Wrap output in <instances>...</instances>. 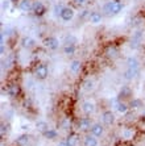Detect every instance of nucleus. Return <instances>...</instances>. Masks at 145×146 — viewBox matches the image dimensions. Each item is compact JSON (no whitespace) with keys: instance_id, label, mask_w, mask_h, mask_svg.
Here are the masks:
<instances>
[{"instance_id":"f257e3e1","label":"nucleus","mask_w":145,"mask_h":146,"mask_svg":"<svg viewBox=\"0 0 145 146\" xmlns=\"http://www.w3.org/2000/svg\"><path fill=\"white\" fill-rule=\"evenodd\" d=\"M122 9H123V3H120V1H115V0H111V1L106 3L104 7H103L104 13L108 15V16L118 15L119 12H122Z\"/></svg>"},{"instance_id":"f03ea898","label":"nucleus","mask_w":145,"mask_h":146,"mask_svg":"<svg viewBox=\"0 0 145 146\" xmlns=\"http://www.w3.org/2000/svg\"><path fill=\"white\" fill-rule=\"evenodd\" d=\"M33 74H34V76H36V79H38V80H44V79L47 78V75H49V67H47L46 63L40 62V63H37L36 67H34Z\"/></svg>"},{"instance_id":"7ed1b4c3","label":"nucleus","mask_w":145,"mask_h":146,"mask_svg":"<svg viewBox=\"0 0 145 146\" xmlns=\"http://www.w3.org/2000/svg\"><path fill=\"white\" fill-rule=\"evenodd\" d=\"M92 124H94V122H92L91 117H90V116H84V117H81V119L78 120V122H77V129L79 130V132H82V133L90 132Z\"/></svg>"},{"instance_id":"20e7f679","label":"nucleus","mask_w":145,"mask_h":146,"mask_svg":"<svg viewBox=\"0 0 145 146\" xmlns=\"http://www.w3.org/2000/svg\"><path fill=\"white\" fill-rule=\"evenodd\" d=\"M81 109L84 116H92L95 113L96 106H95V103L91 102V100H84L81 104Z\"/></svg>"},{"instance_id":"39448f33","label":"nucleus","mask_w":145,"mask_h":146,"mask_svg":"<svg viewBox=\"0 0 145 146\" xmlns=\"http://www.w3.org/2000/svg\"><path fill=\"white\" fill-rule=\"evenodd\" d=\"M104 126L106 125L103 122H94L91 126V129H90V133H91L92 136L96 137V138H102V137L104 136V132H106Z\"/></svg>"},{"instance_id":"423d86ee","label":"nucleus","mask_w":145,"mask_h":146,"mask_svg":"<svg viewBox=\"0 0 145 146\" xmlns=\"http://www.w3.org/2000/svg\"><path fill=\"white\" fill-rule=\"evenodd\" d=\"M44 46L46 49H49V50H57L58 48H59V41H58V38H55L54 36H47V37L44 38Z\"/></svg>"},{"instance_id":"0eeeda50","label":"nucleus","mask_w":145,"mask_h":146,"mask_svg":"<svg viewBox=\"0 0 145 146\" xmlns=\"http://www.w3.org/2000/svg\"><path fill=\"white\" fill-rule=\"evenodd\" d=\"M100 119H102V122H103V124H104L106 126H111V125H114L115 121H116L115 113L112 112V111H104V112L102 113Z\"/></svg>"},{"instance_id":"6e6552de","label":"nucleus","mask_w":145,"mask_h":146,"mask_svg":"<svg viewBox=\"0 0 145 146\" xmlns=\"http://www.w3.org/2000/svg\"><path fill=\"white\" fill-rule=\"evenodd\" d=\"M7 94H8V96L12 99L20 96L21 88H20V86H19V83H9V84L7 86Z\"/></svg>"},{"instance_id":"1a4fd4ad","label":"nucleus","mask_w":145,"mask_h":146,"mask_svg":"<svg viewBox=\"0 0 145 146\" xmlns=\"http://www.w3.org/2000/svg\"><path fill=\"white\" fill-rule=\"evenodd\" d=\"M132 96H133V92H132V88L129 87V86H123L122 88H120V91H119V100H123V102H125L127 99H132Z\"/></svg>"},{"instance_id":"9d476101","label":"nucleus","mask_w":145,"mask_h":146,"mask_svg":"<svg viewBox=\"0 0 145 146\" xmlns=\"http://www.w3.org/2000/svg\"><path fill=\"white\" fill-rule=\"evenodd\" d=\"M59 17L62 19V21H65V23H69V21L73 20V17H74V9H73L71 7L62 8L61 13H59Z\"/></svg>"},{"instance_id":"9b49d317","label":"nucleus","mask_w":145,"mask_h":146,"mask_svg":"<svg viewBox=\"0 0 145 146\" xmlns=\"http://www.w3.org/2000/svg\"><path fill=\"white\" fill-rule=\"evenodd\" d=\"M104 55L108 58V59L114 61V59H116V58L119 57V49L116 48L115 45H108L104 50Z\"/></svg>"},{"instance_id":"f8f14e48","label":"nucleus","mask_w":145,"mask_h":146,"mask_svg":"<svg viewBox=\"0 0 145 146\" xmlns=\"http://www.w3.org/2000/svg\"><path fill=\"white\" fill-rule=\"evenodd\" d=\"M82 67H83V63H82V61H79V59H73V61L70 62V66H69L70 72L71 74H74V75L81 74Z\"/></svg>"},{"instance_id":"ddd939ff","label":"nucleus","mask_w":145,"mask_h":146,"mask_svg":"<svg viewBox=\"0 0 145 146\" xmlns=\"http://www.w3.org/2000/svg\"><path fill=\"white\" fill-rule=\"evenodd\" d=\"M62 53H63V55H66V57H73V55L77 53V46H75L74 44L67 42V44H65V46L62 48Z\"/></svg>"},{"instance_id":"4468645a","label":"nucleus","mask_w":145,"mask_h":146,"mask_svg":"<svg viewBox=\"0 0 145 146\" xmlns=\"http://www.w3.org/2000/svg\"><path fill=\"white\" fill-rule=\"evenodd\" d=\"M32 11H33V13L36 15V16H42V15L46 12V7H45L41 1H34Z\"/></svg>"},{"instance_id":"2eb2a0df","label":"nucleus","mask_w":145,"mask_h":146,"mask_svg":"<svg viewBox=\"0 0 145 146\" xmlns=\"http://www.w3.org/2000/svg\"><path fill=\"white\" fill-rule=\"evenodd\" d=\"M98 138L95 136H92L91 133L90 134H86L83 137V146H98Z\"/></svg>"},{"instance_id":"dca6fc26","label":"nucleus","mask_w":145,"mask_h":146,"mask_svg":"<svg viewBox=\"0 0 145 146\" xmlns=\"http://www.w3.org/2000/svg\"><path fill=\"white\" fill-rule=\"evenodd\" d=\"M88 20H90V23L92 25H99L103 21V16L99 12H91V13L88 15Z\"/></svg>"},{"instance_id":"f3484780","label":"nucleus","mask_w":145,"mask_h":146,"mask_svg":"<svg viewBox=\"0 0 145 146\" xmlns=\"http://www.w3.org/2000/svg\"><path fill=\"white\" fill-rule=\"evenodd\" d=\"M125 65L128 68H133V70H140V62L136 57H128L125 61Z\"/></svg>"},{"instance_id":"a211bd4d","label":"nucleus","mask_w":145,"mask_h":146,"mask_svg":"<svg viewBox=\"0 0 145 146\" xmlns=\"http://www.w3.org/2000/svg\"><path fill=\"white\" fill-rule=\"evenodd\" d=\"M71 125H73V122H71L70 117H62V119L59 120V122H58V126H59V129H62V130H70Z\"/></svg>"},{"instance_id":"6ab92c4d","label":"nucleus","mask_w":145,"mask_h":146,"mask_svg":"<svg viewBox=\"0 0 145 146\" xmlns=\"http://www.w3.org/2000/svg\"><path fill=\"white\" fill-rule=\"evenodd\" d=\"M29 142H31V137L28 136V134H21V136H19L16 138L15 145L16 146H28Z\"/></svg>"},{"instance_id":"aec40b11","label":"nucleus","mask_w":145,"mask_h":146,"mask_svg":"<svg viewBox=\"0 0 145 146\" xmlns=\"http://www.w3.org/2000/svg\"><path fill=\"white\" fill-rule=\"evenodd\" d=\"M122 138L125 139V141H131V139L135 138V130L132 129V128H124L122 129Z\"/></svg>"},{"instance_id":"412c9836","label":"nucleus","mask_w":145,"mask_h":146,"mask_svg":"<svg viewBox=\"0 0 145 146\" xmlns=\"http://www.w3.org/2000/svg\"><path fill=\"white\" fill-rule=\"evenodd\" d=\"M116 111H118L120 115H125V113L129 111V104H127V103L123 102V100H119V102L116 103Z\"/></svg>"},{"instance_id":"4be33fe9","label":"nucleus","mask_w":145,"mask_h":146,"mask_svg":"<svg viewBox=\"0 0 145 146\" xmlns=\"http://www.w3.org/2000/svg\"><path fill=\"white\" fill-rule=\"evenodd\" d=\"M138 72H140V70H133V68L127 67V70L124 71V79H127V80H133V79L137 78Z\"/></svg>"},{"instance_id":"5701e85b","label":"nucleus","mask_w":145,"mask_h":146,"mask_svg":"<svg viewBox=\"0 0 145 146\" xmlns=\"http://www.w3.org/2000/svg\"><path fill=\"white\" fill-rule=\"evenodd\" d=\"M19 8H20L21 12H29L33 8V3L31 0H21L20 4H19Z\"/></svg>"},{"instance_id":"b1692460","label":"nucleus","mask_w":145,"mask_h":146,"mask_svg":"<svg viewBox=\"0 0 145 146\" xmlns=\"http://www.w3.org/2000/svg\"><path fill=\"white\" fill-rule=\"evenodd\" d=\"M42 136H44L46 139L53 141V139H55L58 137V130L54 129V128H49V129H47L45 133H42Z\"/></svg>"},{"instance_id":"393cba45","label":"nucleus","mask_w":145,"mask_h":146,"mask_svg":"<svg viewBox=\"0 0 145 146\" xmlns=\"http://www.w3.org/2000/svg\"><path fill=\"white\" fill-rule=\"evenodd\" d=\"M82 87H83V90L86 92H91V91H94V88H95V82L92 80V79L87 78L82 83Z\"/></svg>"},{"instance_id":"a878e982","label":"nucleus","mask_w":145,"mask_h":146,"mask_svg":"<svg viewBox=\"0 0 145 146\" xmlns=\"http://www.w3.org/2000/svg\"><path fill=\"white\" fill-rule=\"evenodd\" d=\"M65 139H66V142H67L69 146H77L78 141H79V138H78V136L75 133H69Z\"/></svg>"},{"instance_id":"bb28decb","label":"nucleus","mask_w":145,"mask_h":146,"mask_svg":"<svg viewBox=\"0 0 145 146\" xmlns=\"http://www.w3.org/2000/svg\"><path fill=\"white\" fill-rule=\"evenodd\" d=\"M36 129L40 133H45L49 129V125H47V122L44 121V120H38V121H36Z\"/></svg>"},{"instance_id":"cd10ccee","label":"nucleus","mask_w":145,"mask_h":146,"mask_svg":"<svg viewBox=\"0 0 145 146\" xmlns=\"http://www.w3.org/2000/svg\"><path fill=\"white\" fill-rule=\"evenodd\" d=\"M21 44H23V48H25V49H33L36 46V41L31 37H25L21 41Z\"/></svg>"},{"instance_id":"c85d7f7f","label":"nucleus","mask_w":145,"mask_h":146,"mask_svg":"<svg viewBox=\"0 0 145 146\" xmlns=\"http://www.w3.org/2000/svg\"><path fill=\"white\" fill-rule=\"evenodd\" d=\"M141 107V102L138 99H131V103H129V108L132 109H136V108H140Z\"/></svg>"},{"instance_id":"c756f323","label":"nucleus","mask_w":145,"mask_h":146,"mask_svg":"<svg viewBox=\"0 0 145 146\" xmlns=\"http://www.w3.org/2000/svg\"><path fill=\"white\" fill-rule=\"evenodd\" d=\"M7 133H8V125H7V124H4V122H1L0 134H1V137H4V134H7Z\"/></svg>"},{"instance_id":"7c9ffc66","label":"nucleus","mask_w":145,"mask_h":146,"mask_svg":"<svg viewBox=\"0 0 145 146\" xmlns=\"http://www.w3.org/2000/svg\"><path fill=\"white\" fill-rule=\"evenodd\" d=\"M71 1H73L77 7H82L83 4H86V0H71Z\"/></svg>"},{"instance_id":"2f4dec72","label":"nucleus","mask_w":145,"mask_h":146,"mask_svg":"<svg viewBox=\"0 0 145 146\" xmlns=\"http://www.w3.org/2000/svg\"><path fill=\"white\" fill-rule=\"evenodd\" d=\"M55 146H69V145H67V142H66V139H61V141H58Z\"/></svg>"},{"instance_id":"473e14b6","label":"nucleus","mask_w":145,"mask_h":146,"mask_svg":"<svg viewBox=\"0 0 145 146\" xmlns=\"http://www.w3.org/2000/svg\"><path fill=\"white\" fill-rule=\"evenodd\" d=\"M3 8H5V9H7V8H8V1H5V3H3Z\"/></svg>"},{"instance_id":"72a5a7b5","label":"nucleus","mask_w":145,"mask_h":146,"mask_svg":"<svg viewBox=\"0 0 145 146\" xmlns=\"http://www.w3.org/2000/svg\"><path fill=\"white\" fill-rule=\"evenodd\" d=\"M1 146H4V143H3V142H1Z\"/></svg>"}]
</instances>
